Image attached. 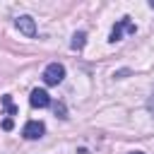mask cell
<instances>
[{
    "label": "cell",
    "instance_id": "1",
    "mask_svg": "<svg viewBox=\"0 0 154 154\" xmlns=\"http://www.w3.org/2000/svg\"><path fill=\"white\" fill-rule=\"evenodd\" d=\"M65 79V67L60 65V63H51L46 70H43V82L48 84V87H55V84H60Z\"/></svg>",
    "mask_w": 154,
    "mask_h": 154
},
{
    "label": "cell",
    "instance_id": "2",
    "mask_svg": "<svg viewBox=\"0 0 154 154\" xmlns=\"http://www.w3.org/2000/svg\"><path fill=\"white\" fill-rule=\"evenodd\" d=\"M123 31H128V34H135V31H137V26L130 22V17H123V19H118V22H116V26L111 29V36H108V41H111V43L120 41V38H123Z\"/></svg>",
    "mask_w": 154,
    "mask_h": 154
},
{
    "label": "cell",
    "instance_id": "3",
    "mask_svg": "<svg viewBox=\"0 0 154 154\" xmlns=\"http://www.w3.org/2000/svg\"><path fill=\"white\" fill-rule=\"evenodd\" d=\"M14 26H17L24 36H29V38H34V36H36V24H34V19H31L29 14L17 17V19H14Z\"/></svg>",
    "mask_w": 154,
    "mask_h": 154
},
{
    "label": "cell",
    "instance_id": "4",
    "mask_svg": "<svg viewBox=\"0 0 154 154\" xmlns=\"http://www.w3.org/2000/svg\"><path fill=\"white\" fill-rule=\"evenodd\" d=\"M43 132H46V125L41 120H29L24 125V130H22V135L26 140H38V137H43Z\"/></svg>",
    "mask_w": 154,
    "mask_h": 154
},
{
    "label": "cell",
    "instance_id": "5",
    "mask_svg": "<svg viewBox=\"0 0 154 154\" xmlns=\"http://www.w3.org/2000/svg\"><path fill=\"white\" fill-rule=\"evenodd\" d=\"M29 103H31L34 108H46V106H51L53 101H51V96H48L46 89H34L31 96H29Z\"/></svg>",
    "mask_w": 154,
    "mask_h": 154
},
{
    "label": "cell",
    "instance_id": "6",
    "mask_svg": "<svg viewBox=\"0 0 154 154\" xmlns=\"http://www.w3.org/2000/svg\"><path fill=\"white\" fill-rule=\"evenodd\" d=\"M84 43H87V34H84V31H75V34H72V41H70V48H72V51H82Z\"/></svg>",
    "mask_w": 154,
    "mask_h": 154
},
{
    "label": "cell",
    "instance_id": "7",
    "mask_svg": "<svg viewBox=\"0 0 154 154\" xmlns=\"http://www.w3.org/2000/svg\"><path fill=\"white\" fill-rule=\"evenodd\" d=\"M2 103H5V108H7V113H10V116H14V113H17V106L12 103V96H10V94H5V96H2Z\"/></svg>",
    "mask_w": 154,
    "mask_h": 154
},
{
    "label": "cell",
    "instance_id": "8",
    "mask_svg": "<svg viewBox=\"0 0 154 154\" xmlns=\"http://www.w3.org/2000/svg\"><path fill=\"white\" fill-rule=\"evenodd\" d=\"M53 108H55V116H58V118H67V111H65V103H60V101H58V103H53Z\"/></svg>",
    "mask_w": 154,
    "mask_h": 154
},
{
    "label": "cell",
    "instance_id": "9",
    "mask_svg": "<svg viewBox=\"0 0 154 154\" xmlns=\"http://www.w3.org/2000/svg\"><path fill=\"white\" fill-rule=\"evenodd\" d=\"M2 130H12V118H5L2 120Z\"/></svg>",
    "mask_w": 154,
    "mask_h": 154
},
{
    "label": "cell",
    "instance_id": "10",
    "mask_svg": "<svg viewBox=\"0 0 154 154\" xmlns=\"http://www.w3.org/2000/svg\"><path fill=\"white\" fill-rule=\"evenodd\" d=\"M149 108H154V91H152V99H149Z\"/></svg>",
    "mask_w": 154,
    "mask_h": 154
},
{
    "label": "cell",
    "instance_id": "11",
    "mask_svg": "<svg viewBox=\"0 0 154 154\" xmlns=\"http://www.w3.org/2000/svg\"><path fill=\"white\" fill-rule=\"evenodd\" d=\"M149 7H152V10H154V0H152V2H149Z\"/></svg>",
    "mask_w": 154,
    "mask_h": 154
},
{
    "label": "cell",
    "instance_id": "12",
    "mask_svg": "<svg viewBox=\"0 0 154 154\" xmlns=\"http://www.w3.org/2000/svg\"><path fill=\"white\" fill-rule=\"evenodd\" d=\"M130 154H144V152H130Z\"/></svg>",
    "mask_w": 154,
    "mask_h": 154
}]
</instances>
